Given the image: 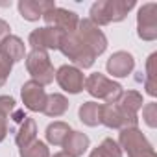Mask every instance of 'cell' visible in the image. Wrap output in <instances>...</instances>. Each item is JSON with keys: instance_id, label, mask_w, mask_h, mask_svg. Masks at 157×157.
Returning a JSON list of instances; mask_svg holds the SVG:
<instances>
[{"instance_id": "4fadbf2b", "label": "cell", "mask_w": 157, "mask_h": 157, "mask_svg": "<svg viewBox=\"0 0 157 157\" xmlns=\"http://www.w3.org/2000/svg\"><path fill=\"white\" fill-rule=\"evenodd\" d=\"M135 67V61H133V56L128 54V52H117L109 57L107 61V72L115 78H124L128 76Z\"/></svg>"}, {"instance_id": "277c9868", "label": "cell", "mask_w": 157, "mask_h": 157, "mask_svg": "<svg viewBox=\"0 0 157 157\" xmlns=\"http://www.w3.org/2000/svg\"><path fill=\"white\" fill-rule=\"evenodd\" d=\"M26 65H28L30 74L33 76V82H37L39 85H46L54 82V67L44 50H33L28 56Z\"/></svg>"}, {"instance_id": "7c38bea8", "label": "cell", "mask_w": 157, "mask_h": 157, "mask_svg": "<svg viewBox=\"0 0 157 157\" xmlns=\"http://www.w3.org/2000/svg\"><path fill=\"white\" fill-rule=\"evenodd\" d=\"M22 100L30 111H43L46 104V93L37 82H28L22 85Z\"/></svg>"}, {"instance_id": "f1b7e54d", "label": "cell", "mask_w": 157, "mask_h": 157, "mask_svg": "<svg viewBox=\"0 0 157 157\" xmlns=\"http://www.w3.org/2000/svg\"><path fill=\"white\" fill-rule=\"evenodd\" d=\"M6 133H8V126H6V118L0 115V142L4 140V137H6Z\"/></svg>"}, {"instance_id": "9a60e30c", "label": "cell", "mask_w": 157, "mask_h": 157, "mask_svg": "<svg viewBox=\"0 0 157 157\" xmlns=\"http://www.w3.org/2000/svg\"><path fill=\"white\" fill-rule=\"evenodd\" d=\"M65 146V153L70 157H78L83 155L85 150L89 148V137L80 133V131H70V135L67 137V140L63 142Z\"/></svg>"}, {"instance_id": "5b68a950", "label": "cell", "mask_w": 157, "mask_h": 157, "mask_svg": "<svg viewBox=\"0 0 157 157\" xmlns=\"http://www.w3.org/2000/svg\"><path fill=\"white\" fill-rule=\"evenodd\" d=\"M100 122H104L107 128H126V126L135 128V124H137V117L131 115V113H128L122 105L107 104V105H102V117H100Z\"/></svg>"}, {"instance_id": "ba28073f", "label": "cell", "mask_w": 157, "mask_h": 157, "mask_svg": "<svg viewBox=\"0 0 157 157\" xmlns=\"http://www.w3.org/2000/svg\"><path fill=\"white\" fill-rule=\"evenodd\" d=\"M67 33H63L61 30L56 28H41L32 32L30 35V44L33 46V50H43V48H59L63 39Z\"/></svg>"}, {"instance_id": "5bb4252c", "label": "cell", "mask_w": 157, "mask_h": 157, "mask_svg": "<svg viewBox=\"0 0 157 157\" xmlns=\"http://www.w3.org/2000/svg\"><path fill=\"white\" fill-rule=\"evenodd\" d=\"M52 8H56L54 2H37V0H21L19 2V11L26 21H39Z\"/></svg>"}, {"instance_id": "7a4b0ae2", "label": "cell", "mask_w": 157, "mask_h": 157, "mask_svg": "<svg viewBox=\"0 0 157 157\" xmlns=\"http://www.w3.org/2000/svg\"><path fill=\"white\" fill-rule=\"evenodd\" d=\"M59 48L63 50V54H65L68 59H72L76 65H80V67H83V68H89V67L94 63V57H96L94 52L76 35V32L65 35V39H63V43H61Z\"/></svg>"}, {"instance_id": "7402d4cb", "label": "cell", "mask_w": 157, "mask_h": 157, "mask_svg": "<svg viewBox=\"0 0 157 157\" xmlns=\"http://www.w3.org/2000/svg\"><path fill=\"white\" fill-rule=\"evenodd\" d=\"M21 157H50L48 148L41 140H33L28 146L21 148Z\"/></svg>"}, {"instance_id": "83f0119b", "label": "cell", "mask_w": 157, "mask_h": 157, "mask_svg": "<svg viewBox=\"0 0 157 157\" xmlns=\"http://www.w3.org/2000/svg\"><path fill=\"white\" fill-rule=\"evenodd\" d=\"M8 33H10V26H8V22L0 21V43H2V41L8 37Z\"/></svg>"}, {"instance_id": "cb8c5ba5", "label": "cell", "mask_w": 157, "mask_h": 157, "mask_svg": "<svg viewBox=\"0 0 157 157\" xmlns=\"http://www.w3.org/2000/svg\"><path fill=\"white\" fill-rule=\"evenodd\" d=\"M155 61H157V54H151L150 59H148V80H146V89H148V94L155 96L157 94V85H155Z\"/></svg>"}, {"instance_id": "e0dca14e", "label": "cell", "mask_w": 157, "mask_h": 157, "mask_svg": "<svg viewBox=\"0 0 157 157\" xmlns=\"http://www.w3.org/2000/svg\"><path fill=\"white\" fill-rule=\"evenodd\" d=\"M68 135H70V128L65 122H54L46 128V140L56 146H63Z\"/></svg>"}, {"instance_id": "9c48e42d", "label": "cell", "mask_w": 157, "mask_h": 157, "mask_svg": "<svg viewBox=\"0 0 157 157\" xmlns=\"http://www.w3.org/2000/svg\"><path fill=\"white\" fill-rule=\"evenodd\" d=\"M120 144L129 153V157H137V155L151 150V144L144 139V135L137 128H126L120 133Z\"/></svg>"}, {"instance_id": "8fae6325", "label": "cell", "mask_w": 157, "mask_h": 157, "mask_svg": "<svg viewBox=\"0 0 157 157\" xmlns=\"http://www.w3.org/2000/svg\"><path fill=\"white\" fill-rule=\"evenodd\" d=\"M56 78H57V83H59V85L63 87V91H67V93L76 94V93H80V91L83 89V74H82V70H78L76 67L63 65V67L57 70Z\"/></svg>"}, {"instance_id": "8992f818", "label": "cell", "mask_w": 157, "mask_h": 157, "mask_svg": "<svg viewBox=\"0 0 157 157\" xmlns=\"http://www.w3.org/2000/svg\"><path fill=\"white\" fill-rule=\"evenodd\" d=\"M76 35L94 52V56H100V54L107 48V39H105V35H104V33L98 30V26H94L89 19H85V21L80 22V30H78Z\"/></svg>"}, {"instance_id": "4316f807", "label": "cell", "mask_w": 157, "mask_h": 157, "mask_svg": "<svg viewBox=\"0 0 157 157\" xmlns=\"http://www.w3.org/2000/svg\"><path fill=\"white\" fill-rule=\"evenodd\" d=\"M13 107H15V100L13 98H10V96H0V115H2V117L10 115L13 111Z\"/></svg>"}, {"instance_id": "ffe728a7", "label": "cell", "mask_w": 157, "mask_h": 157, "mask_svg": "<svg viewBox=\"0 0 157 157\" xmlns=\"http://www.w3.org/2000/svg\"><path fill=\"white\" fill-rule=\"evenodd\" d=\"M33 140H35V122L26 117V120H24V124H22V128H21V131L17 135V144L21 148H24Z\"/></svg>"}, {"instance_id": "d6986e66", "label": "cell", "mask_w": 157, "mask_h": 157, "mask_svg": "<svg viewBox=\"0 0 157 157\" xmlns=\"http://www.w3.org/2000/svg\"><path fill=\"white\" fill-rule=\"evenodd\" d=\"M100 117H102V105L94 104V102H87L80 107V118L83 124L87 126H96L100 124Z\"/></svg>"}, {"instance_id": "44dd1931", "label": "cell", "mask_w": 157, "mask_h": 157, "mask_svg": "<svg viewBox=\"0 0 157 157\" xmlns=\"http://www.w3.org/2000/svg\"><path fill=\"white\" fill-rule=\"evenodd\" d=\"M91 157H122V151L118 148V144L113 139H105L93 153Z\"/></svg>"}, {"instance_id": "ac0fdd59", "label": "cell", "mask_w": 157, "mask_h": 157, "mask_svg": "<svg viewBox=\"0 0 157 157\" xmlns=\"http://www.w3.org/2000/svg\"><path fill=\"white\" fill-rule=\"evenodd\" d=\"M67 109H68L67 98L61 94H52V96H46V104H44L43 113H46L48 117H61Z\"/></svg>"}, {"instance_id": "f546056e", "label": "cell", "mask_w": 157, "mask_h": 157, "mask_svg": "<svg viewBox=\"0 0 157 157\" xmlns=\"http://www.w3.org/2000/svg\"><path fill=\"white\" fill-rule=\"evenodd\" d=\"M137 157H155V151H153V148H151V150H148V151H144V153H140V155H137Z\"/></svg>"}, {"instance_id": "30bf717a", "label": "cell", "mask_w": 157, "mask_h": 157, "mask_svg": "<svg viewBox=\"0 0 157 157\" xmlns=\"http://www.w3.org/2000/svg\"><path fill=\"white\" fill-rule=\"evenodd\" d=\"M155 4H144L139 10V37L144 41H153L157 37V15Z\"/></svg>"}, {"instance_id": "603a6c76", "label": "cell", "mask_w": 157, "mask_h": 157, "mask_svg": "<svg viewBox=\"0 0 157 157\" xmlns=\"http://www.w3.org/2000/svg\"><path fill=\"white\" fill-rule=\"evenodd\" d=\"M120 105H122L128 113H131V115L137 117V111H139L140 105H142V96H140L139 93H135V91H129L128 94H124Z\"/></svg>"}, {"instance_id": "52a82bcc", "label": "cell", "mask_w": 157, "mask_h": 157, "mask_svg": "<svg viewBox=\"0 0 157 157\" xmlns=\"http://www.w3.org/2000/svg\"><path fill=\"white\" fill-rule=\"evenodd\" d=\"M43 19L46 21V24L56 30H61L63 33H74L76 32V26H78V17L76 13L72 11H67V10H59V8H52L50 11H46L43 15Z\"/></svg>"}, {"instance_id": "3957f363", "label": "cell", "mask_w": 157, "mask_h": 157, "mask_svg": "<svg viewBox=\"0 0 157 157\" xmlns=\"http://www.w3.org/2000/svg\"><path fill=\"white\" fill-rule=\"evenodd\" d=\"M85 87L87 91L96 96V98H102L105 100L107 104H117L118 98L122 96V87L111 80H107L105 76H102L100 72L96 74H91L87 78V82H85Z\"/></svg>"}, {"instance_id": "2e32d148", "label": "cell", "mask_w": 157, "mask_h": 157, "mask_svg": "<svg viewBox=\"0 0 157 157\" xmlns=\"http://www.w3.org/2000/svg\"><path fill=\"white\" fill-rule=\"evenodd\" d=\"M0 52H2L8 59H11V61H21V59H24V43L19 39V37H15V35H8L2 43H0Z\"/></svg>"}, {"instance_id": "484cf974", "label": "cell", "mask_w": 157, "mask_h": 157, "mask_svg": "<svg viewBox=\"0 0 157 157\" xmlns=\"http://www.w3.org/2000/svg\"><path fill=\"white\" fill-rule=\"evenodd\" d=\"M155 113H157V105H155V104H148V105L144 107V120H146V124H148L150 128H155V124H157Z\"/></svg>"}, {"instance_id": "4dcf8cb0", "label": "cell", "mask_w": 157, "mask_h": 157, "mask_svg": "<svg viewBox=\"0 0 157 157\" xmlns=\"http://www.w3.org/2000/svg\"><path fill=\"white\" fill-rule=\"evenodd\" d=\"M54 157H70V155H67V153H65V151H63V153H56V155H54Z\"/></svg>"}, {"instance_id": "6da1fadb", "label": "cell", "mask_w": 157, "mask_h": 157, "mask_svg": "<svg viewBox=\"0 0 157 157\" xmlns=\"http://www.w3.org/2000/svg\"><path fill=\"white\" fill-rule=\"evenodd\" d=\"M135 6L133 0L129 2H122V0H104V2H96L91 8V22L96 24H109L111 21H122L128 11Z\"/></svg>"}, {"instance_id": "d4e9b609", "label": "cell", "mask_w": 157, "mask_h": 157, "mask_svg": "<svg viewBox=\"0 0 157 157\" xmlns=\"http://www.w3.org/2000/svg\"><path fill=\"white\" fill-rule=\"evenodd\" d=\"M11 65H13V61L8 59L2 52H0V87L6 83V78H8L10 72H11Z\"/></svg>"}]
</instances>
